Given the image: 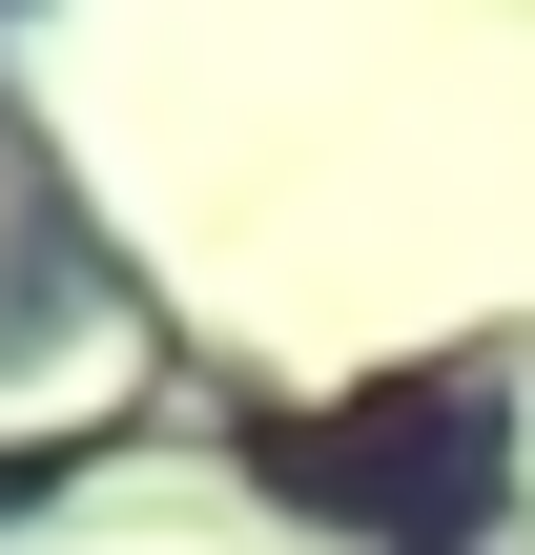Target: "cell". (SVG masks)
Listing matches in <instances>:
<instances>
[{
	"instance_id": "6da1fadb",
	"label": "cell",
	"mask_w": 535,
	"mask_h": 555,
	"mask_svg": "<svg viewBox=\"0 0 535 555\" xmlns=\"http://www.w3.org/2000/svg\"><path fill=\"white\" fill-rule=\"evenodd\" d=\"M495 453H515L495 391H392V412H351V433H268V474H289L309 515H371L392 555H454V535H474Z\"/></svg>"
}]
</instances>
